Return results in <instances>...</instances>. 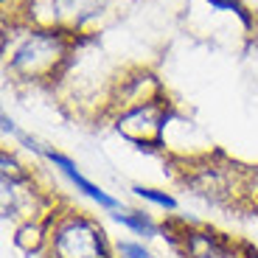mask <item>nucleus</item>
Instances as JSON below:
<instances>
[{"instance_id": "5", "label": "nucleus", "mask_w": 258, "mask_h": 258, "mask_svg": "<svg viewBox=\"0 0 258 258\" xmlns=\"http://www.w3.org/2000/svg\"><path fill=\"white\" fill-rule=\"evenodd\" d=\"M115 222L132 227V230L141 233V236H155L157 233V225L149 219L146 213H115Z\"/></svg>"}, {"instance_id": "2", "label": "nucleus", "mask_w": 258, "mask_h": 258, "mask_svg": "<svg viewBox=\"0 0 258 258\" xmlns=\"http://www.w3.org/2000/svg\"><path fill=\"white\" fill-rule=\"evenodd\" d=\"M64 59L62 34L59 31H34L12 56V71H17L23 79H39L45 73H53L56 64Z\"/></svg>"}, {"instance_id": "3", "label": "nucleus", "mask_w": 258, "mask_h": 258, "mask_svg": "<svg viewBox=\"0 0 258 258\" xmlns=\"http://www.w3.org/2000/svg\"><path fill=\"white\" fill-rule=\"evenodd\" d=\"M39 152H42V155H45L48 160L53 163V166H59V168H62L64 174L71 177V182H73V185H76V188H82V191L87 194L90 200H96L101 208H110V211H112V208H118V202L112 200V197H107V194H104L98 185H93V182L87 180V177H82V174H79V168L73 166V160H68L64 155H59V152H53V149H45V146H39Z\"/></svg>"}, {"instance_id": "7", "label": "nucleus", "mask_w": 258, "mask_h": 258, "mask_svg": "<svg viewBox=\"0 0 258 258\" xmlns=\"http://www.w3.org/2000/svg\"><path fill=\"white\" fill-rule=\"evenodd\" d=\"M121 255H126V258H155L143 244H132V241H123L121 244Z\"/></svg>"}, {"instance_id": "4", "label": "nucleus", "mask_w": 258, "mask_h": 258, "mask_svg": "<svg viewBox=\"0 0 258 258\" xmlns=\"http://www.w3.org/2000/svg\"><path fill=\"white\" fill-rule=\"evenodd\" d=\"M185 258H236L216 233H185Z\"/></svg>"}, {"instance_id": "1", "label": "nucleus", "mask_w": 258, "mask_h": 258, "mask_svg": "<svg viewBox=\"0 0 258 258\" xmlns=\"http://www.w3.org/2000/svg\"><path fill=\"white\" fill-rule=\"evenodd\" d=\"M51 258H110L104 250V233L87 216H68L48 236Z\"/></svg>"}, {"instance_id": "6", "label": "nucleus", "mask_w": 258, "mask_h": 258, "mask_svg": "<svg viewBox=\"0 0 258 258\" xmlns=\"http://www.w3.org/2000/svg\"><path fill=\"white\" fill-rule=\"evenodd\" d=\"M135 194L138 197H143V200H149V202H155V205H160V208H177V202H174V197H168V194H160V191H155V188H135Z\"/></svg>"}]
</instances>
